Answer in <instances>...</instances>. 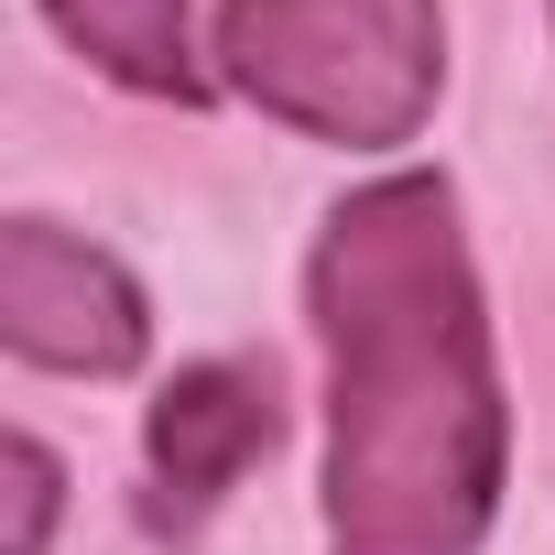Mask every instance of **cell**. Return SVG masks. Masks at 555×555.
<instances>
[{
	"label": "cell",
	"mask_w": 555,
	"mask_h": 555,
	"mask_svg": "<svg viewBox=\"0 0 555 555\" xmlns=\"http://www.w3.org/2000/svg\"><path fill=\"white\" fill-rule=\"evenodd\" d=\"M44 23L99 66V77H120L131 99H175V109H196L218 77L196 66V34H185V0H44Z\"/></svg>",
	"instance_id": "cell-5"
},
{
	"label": "cell",
	"mask_w": 555,
	"mask_h": 555,
	"mask_svg": "<svg viewBox=\"0 0 555 555\" xmlns=\"http://www.w3.org/2000/svg\"><path fill=\"white\" fill-rule=\"evenodd\" d=\"M306 306L327 349V555H479L512 479V403L457 185H349L317 229Z\"/></svg>",
	"instance_id": "cell-1"
},
{
	"label": "cell",
	"mask_w": 555,
	"mask_h": 555,
	"mask_svg": "<svg viewBox=\"0 0 555 555\" xmlns=\"http://www.w3.org/2000/svg\"><path fill=\"white\" fill-rule=\"evenodd\" d=\"M0 349L66 382H120L153 349V306L99 240L55 218H0Z\"/></svg>",
	"instance_id": "cell-3"
},
{
	"label": "cell",
	"mask_w": 555,
	"mask_h": 555,
	"mask_svg": "<svg viewBox=\"0 0 555 555\" xmlns=\"http://www.w3.org/2000/svg\"><path fill=\"white\" fill-rule=\"evenodd\" d=\"M0 479H12V544H0V555H44V533H55V512H66L55 447H44V436H12V447H0Z\"/></svg>",
	"instance_id": "cell-6"
},
{
	"label": "cell",
	"mask_w": 555,
	"mask_h": 555,
	"mask_svg": "<svg viewBox=\"0 0 555 555\" xmlns=\"http://www.w3.org/2000/svg\"><path fill=\"white\" fill-rule=\"evenodd\" d=\"M218 88L338 153H392L447 99V12L436 0H229Z\"/></svg>",
	"instance_id": "cell-2"
},
{
	"label": "cell",
	"mask_w": 555,
	"mask_h": 555,
	"mask_svg": "<svg viewBox=\"0 0 555 555\" xmlns=\"http://www.w3.org/2000/svg\"><path fill=\"white\" fill-rule=\"evenodd\" d=\"M544 12H555V0H544Z\"/></svg>",
	"instance_id": "cell-7"
},
{
	"label": "cell",
	"mask_w": 555,
	"mask_h": 555,
	"mask_svg": "<svg viewBox=\"0 0 555 555\" xmlns=\"http://www.w3.org/2000/svg\"><path fill=\"white\" fill-rule=\"evenodd\" d=\"M272 447H284V392H272V360H196L153 392L142 414V468H153V522H196L218 512Z\"/></svg>",
	"instance_id": "cell-4"
}]
</instances>
